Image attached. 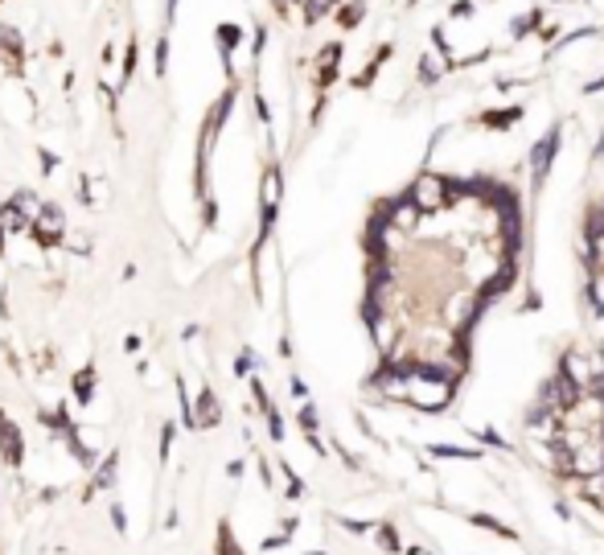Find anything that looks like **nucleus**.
I'll return each instance as SVG.
<instances>
[{
    "instance_id": "dca6fc26",
    "label": "nucleus",
    "mask_w": 604,
    "mask_h": 555,
    "mask_svg": "<svg viewBox=\"0 0 604 555\" xmlns=\"http://www.w3.org/2000/svg\"><path fill=\"white\" fill-rule=\"evenodd\" d=\"M329 4H333V0H309V13H304V17H309V21H317Z\"/></svg>"
},
{
    "instance_id": "4468645a",
    "label": "nucleus",
    "mask_w": 604,
    "mask_h": 555,
    "mask_svg": "<svg viewBox=\"0 0 604 555\" xmlns=\"http://www.w3.org/2000/svg\"><path fill=\"white\" fill-rule=\"evenodd\" d=\"M234 42H238V29H234V25H222V29H218V46H222V54H231Z\"/></svg>"
},
{
    "instance_id": "ddd939ff",
    "label": "nucleus",
    "mask_w": 604,
    "mask_h": 555,
    "mask_svg": "<svg viewBox=\"0 0 604 555\" xmlns=\"http://www.w3.org/2000/svg\"><path fill=\"white\" fill-rule=\"evenodd\" d=\"M111 477H115V457H107V461H103L99 477H95V490H107V485H111Z\"/></svg>"
},
{
    "instance_id": "412c9836",
    "label": "nucleus",
    "mask_w": 604,
    "mask_h": 555,
    "mask_svg": "<svg viewBox=\"0 0 604 555\" xmlns=\"http://www.w3.org/2000/svg\"><path fill=\"white\" fill-rule=\"evenodd\" d=\"M300 424H304V432H313V428H317V412L304 408V412H300Z\"/></svg>"
},
{
    "instance_id": "9b49d317",
    "label": "nucleus",
    "mask_w": 604,
    "mask_h": 555,
    "mask_svg": "<svg viewBox=\"0 0 604 555\" xmlns=\"http://www.w3.org/2000/svg\"><path fill=\"white\" fill-rule=\"evenodd\" d=\"M604 239V210H592L588 214V243H601Z\"/></svg>"
},
{
    "instance_id": "bb28decb",
    "label": "nucleus",
    "mask_w": 604,
    "mask_h": 555,
    "mask_svg": "<svg viewBox=\"0 0 604 555\" xmlns=\"http://www.w3.org/2000/svg\"><path fill=\"white\" fill-rule=\"evenodd\" d=\"M411 4H419V0H411Z\"/></svg>"
},
{
    "instance_id": "f257e3e1",
    "label": "nucleus",
    "mask_w": 604,
    "mask_h": 555,
    "mask_svg": "<svg viewBox=\"0 0 604 555\" xmlns=\"http://www.w3.org/2000/svg\"><path fill=\"white\" fill-rule=\"evenodd\" d=\"M559 124H551L543 136L534 140V148H530V182H534V189L547 182V173H551V161H555V152H559Z\"/></svg>"
},
{
    "instance_id": "5701e85b",
    "label": "nucleus",
    "mask_w": 604,
    "mask_h": 555,
    "mask_svg": "<svg viewBox=\"0 0 604 555\" xmlns=\"http://www.w3.org/2000/svg\"><path fill=\"white\" fill-rule=\"evenodd\" d=\"M481 436H485V440H489V444H498V449H506V440H502V436H498V432H489V428H485V432H481Z\"/></svg>"
},
{
    "instance_id": "423d86ee",
    "label": "nucleus",
    "mask_w": 604,
    "mask_h": 555,
    "mask_svg": "<svg viewBox=\"0 0 604 555\" xmlns=\"http://www.w3.org/2000/svg\"><path fill=\"white\" fill-rule=\"evenodd\" d=\"M218 419V403H214V395L210 391H202V399H197V416H193V424H214Z\"/></svg>"
},
{
    "instance_id": "4be33fe9",
    "label": "nucleus",
    "mask_w": 604,
    "mask_h": 555,
    "mask_svg": "<svg viewBox=\"0 0 604 555\" xmlns=\"http://www.w3.org/2000/svg\"><path fill=\"white\" fill-rule=\"evenodd\" d=\"M378 539H382V547H391V552L399 547V539H395V531H391V526H382V535H378Z\"/></svg>"
},
{
    "instance_id": "39448f33",
    "label": "nucleus",
    "mask_w": 604,
    "mask_h": 555,
    "mask_svg": "<svg viewBox=\"0 0 604 555\" xmlns=\"http://www.w3.org/2000/svg\"><path fill=\"white\" fill-rule=\"evenodd\" d=\"M0 453H4V461H21V432L8 424V419L0 416Z\"/></svg>"
},
{
    "instance_id": "2eb2a0df",
    "label": "nucleus",
    "mask_w": 604,
    "mask_h": 555,
    "mask_svg": "<svg viewBox=\"0 0 604 555\" xmlns=\"http://www.w3.org/2000/svg\"><path fill=\"white\" fill-rule=\"evenodd\" d=\"M419 66H423V70H419V83H423V87H432V83L440 79V70H432V58H423Z\"/></svg>"
},
{
    "instance_id": "a211bd4d",
    "label": "nucleus",
    "mask_w": 604,
    "mask_h": 555,
    "mask_svg": "<svg viewBox=\"0 0 604 555\" xmlns=\"http://www.w3.org/2000/svg\"><path fill=\"white\" fill-rule=\"evenodd\" d=\"M473 13H477L473 0H457V4H452V17H473Z\"/></svg>"
},
{
    "instance_id": "1a4fd4ad",
    "label": "nucleus",
    "mask_w": 604,
    "mask_h": 555,
    "mask_svg": "<svg viewBox=\"0 0 604 555\" xmlns=\"http://www.w3.org/2000/svg\"><path fill=\"white\" fill-rule=\"evenodd\" d=\"M518 115H522L518 107H510V111H489L485 124H489V128H510V124H518Z\"/></svg>"
},
{
    "instance_id": "f03ea898",
    "label": "nucleus",
    "mask_w": 604,
    "mask_h": 555,
    "mask_svg": "<svg viewBox=\"0 0 604 555\" xmlns=\"http://www.w3.org/2000/svg\"><path fill=\"white\" fill-rule=\"evenodd\" d=\"M444 193H448V182L444 177H436V173H423L411 189V202H416L419 210H436L440 202H444Z\"/></svg>"
},
{
    "instance_id": "aec40b11",
    "label": "nucleus",
    "mask_w": 604,
    "mask_h": 555,
    "mask_svg": "<svg viewBox=\"0 0 604 555\" xmlns=\"http://www.w3.org/2000/svg\"><path fill=\"white\" fill-rule=\"evenodd\" d=\"M91 383H95V374H91V370H83V374H79V399H91V395H87Z\"/></svg>"
},
{
    "instance_id": "9d476101",
    "label": "nucleus",
    "mask_w": 604,
    "mask_h": 555,
    "mask_svg": "<svg viewBox=\"0 0 604 555\" xmlns=\"http://www.w3.org/2000/svg\"><path fill=\"white\" fill-rule=\"evenodd\" d=\"M362 13H366V4H362V0H354V4H345V8H341V25H345V29H354V25L362 21Z\"/></svg>"
},
{
    "instance_id": "20e7f679",
    "label": "nucleus",
    "mask_w": 604,
    "mask_h": 555,
    "mask_svg": "<svg viewBox=\"0 0 604 555\" xmlns=\"http://www.w3.org/2000/svg\"><path fill=\"white\" fill-rule=\"evenodd\" d=\"M29 198L33 193H17L8 206H4V214H0V223L8 227V231H25V210H29Z\"/></svg>"
},
{
    "instance_id": "a878e982",
    "label": "nucleus",
    "mask_w": 604,
    "mask_h": 555,
    "mask_svg": "<svg viewBox=\"0 0 604 555\" xmlns=\"http://www.w3.org/2000/svg\"><path fill=\"white\" fill-rule=\"evenodd\" d=\"M555 4H567V0H555Z\"/></svg>"
},
{
    "instance_id": "6ab92c4d",
    "label": "nucleus",
    "mask_w": 604,
    "mask_h": 555,
    "mask_svg": "<svg viewBox=\"0 0 604 555\" xmlns=\"http://www.w3.org/2000/svg\"><path fill=\"white\" fill-rule=\"evenodd\" d=\"M473 522H477V526H485V531H502V522H498V518H489V514H473Z\"/></svg>"
},
{
    "instance_id": "6e6552de",
    "label": "nucleus",
    "mask_w": 604,
    "mask_h": 555,
    "mask_svg": "<svg viewBox=\"0 0 604 555\" xmlns=\"http://www.w3.org/2000/svg\"><path fill=\"white\" fill-rule=\"evenodd\" d=\"M337 58H341V49H337V46H329L325 54H321V87H325V83H333V74H337V66H333V62H337Z\"/></svg>"
},
{
    "instance_id": "7ed1b4c3",
    "label": "nucleus",
    "mask_w": 604,
    "mask_h": 555,
    "mask_svg": "<svg viewBox=\"0 0 604 555\" xmlns=\"http://www.w3.org/2000/svg\"><path fill=\"white\" fill-rule=\"evenodd\" d=\"M33 231H38V239H42L46 247L58 243V239H62V210H58V206H42V218L33 223Z\"/></svg>"
},
{
    "instance_id": "f8f14e48",
    "label": "nucleus",
    "mask_w": 604,
    "mask_h": 555,
    "mask_svg": "<svg viewBox=\"0 0 604 555\" xmlns=\"http://www.w3.org/2000/svg\"><path fill=\"white\" fill-rule=\"evenodd\" d=\"M432 457H461V461H473V453L457 449V444H432Z\"/></svg>"
},
{
    "instance_id": "393cba45",
    "label": "nucleus",
    "mask_w": 604,
    "mask_h": 555,
    "mask_svg": "<svg viewBox=\"0 0 604 555\" xmlns=\"http://www.w3.org/2000/svg\"><path fill=\"white\" fill-rule=\"evenodd\" d=\"M0 243H4V223H0Z\"/></svg>"
},
{
    "instance_id": "0eeeda50",
    "label": "nucleus",
    "mask_w": 604,
    "mask_h": 555,
    "mask_svg": "<svg viewBox=\"0 0 604 555\" xmlns=\"http://www.w3.org/2000/svg\"><path fill=\"white\" fill-rule=\"evenodd\" d=\"M539 21H543L539 13H526V17H514V21H510V33H514V38H526L530 29H539Z\"/></svg>"
},
{
    "instance_id": "f3484780",
    "label": "nucleus",
    "mask_w": 604,
    "mask_h": 555,
    "mask_svg": "<svg viewBox=\"0 0 604 555\" xmlns=\"http://www.w3.org/2000/svg\"><path fill=\"white\" fill-rule=\"evenodd\" d=\"M592 309H596V317H604V280L592 288Z\"/></svg>"
},
{
    "instance_id": "b1692460",
    "label": "nucleus",
    "mask_w": 604,
    "mask_h": 555,
    "mask_svg": "<svg viewBox=\"0 0 604 555\" xmlns=\"http://www.w3.org/2000/svg\"><path fill=\"white\" fill-rule=\"evenodd\" d=\"M165 54H169V46L161 42V46H156V70H165Z\"/></svg>"
}]
</instances>
